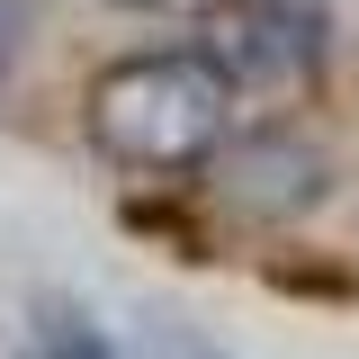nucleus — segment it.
Masks as SVG:
<instances>
[{
    "mask_svg": "<svg viewBox=\"0 0 359 359\" xmlns=\"http://www.w3.org/2000/svg\"><path fill=\"white\" fill-rule=\"evenodd\" d=\"M90 108H99V144L144 171H189L224 135V81L216 63H189V54H153V63L108 72Z\"/></svg>",
    "mask_w": 359,
    "mask_h": 359,
    "instance_id": "obj_1",
    "label": "nucleus"
},
{
    "mask_svg": "<svg viewBox=\"0 0 359 359\" xmlns=\"http://www.w3.org/2000/svg\"><path fill=\"white\" fill-rule=\"evenodd\" d=\"M216 63L233 72V81H297L314 63V27L297 18V9H278V0H243V9H224L216 18Z\"/></svg>",
    "mask_w": 359,
    "mask_h": 359,
    "instance_id": "obj_2",
    "label": "nucleus"
},
{
    "mask_svg": "<svg viewBox=\"0 0 359 359\" xmlns=\"http://www.w3.org/2000/svg\"><path fill=\"white\" fill-rule=\"evenodd\" d=\"M9 341H18V359H126L72 297H27L18 323H9Z\"/></svg>",
    "mask_w": 359,
    "mask_h": 359,
    "instance_id": "obj_3",
    "label": "nucleus"
},
{
    "mask_svg": "<svg viewBox=\"0 0 359 359\" xmlns=\"http://www.w3.org/2000/svg\"><path fill=\"white\" fill-rule=\"evenodd\" d=\"M144 359H224L216 341H198V332H180V323H162V314H153V323H144Z\"/></svg>",
    "mask_w": 359,
    "mask_h": 359,
    "instance_id": "obj_4",
    "label": "nucleus"
},
{
    "mask_svg": "<svg viewBox=\"0 0 359 359\" xmlns=\"http://www.w3.org/2000/svg\"><path fill=\"white\" fill-rule=\"evenodd\" d=\"M9 45H18V9L0 0V63H9Z\"/></svg>",
    "mask_w": 359,
    "mask_h": 359,
    "instance_id": "obj_5",
    "label": "nucleus"
}]
</instances>
